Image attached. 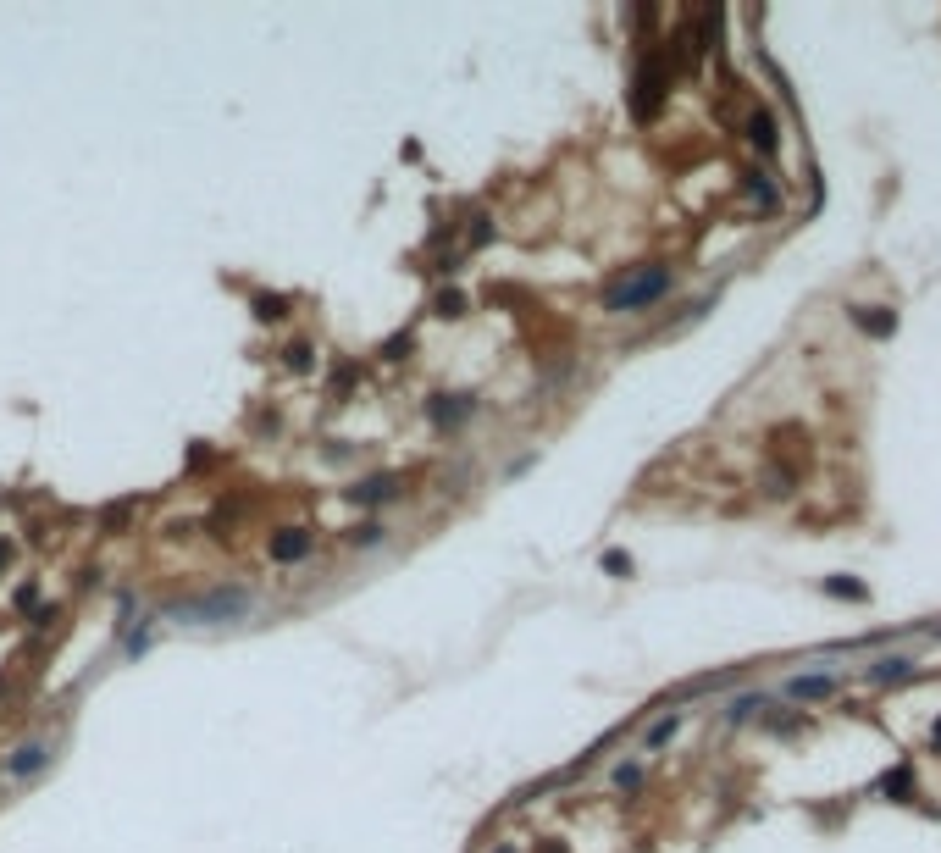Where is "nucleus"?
Segmentation results:
<instances>
[{
  "label": "nucleus",
  "mask_w": 941,
  "mask_h": 853,
  "mask_svg": "<svg viewBox=\"0 0 941 853\" xmlns=\"http://www.w3.org/2000/svg\"><path fill=\"white\" fill-rule=\"evenodd\" d=\"M45 759H50L45 743H28V748H17V754L6 759V770H12V776H34V770H45Z\"/></svg>",
  "instance_id": "7"
},
{
  "label": "nucleus",
  "mask_w": 941,
  "mask_h": 853,
  "mask_svg": "<svg viewBox=\"0 0 941 853\" xmlns=\"http://www.w3.org/2000/svg\"><path fill=\"white\" fill-rule=\"evenodd\" d=\"M499 853H515V848H499Z\"/></svg>",
  "instance_id": "24"
},
{
  "label": "nucleus",
  "mask_w": 941,
  "mask_h": 853,
  "mask_svg": "<svg viewBox=\"0 0 941 853\" xmlns=\"http://www.w3.org/2000/svg\"><path fill=\"white\" fill-rule=\"evenodd\" d=\"M6 565H12V543L0 538V571H6Z\"/></svg>",
  "instance_id": "22"
},
{
  "label": "nucleus",
  "mask_w": 941,
  "mask_h": 853,
  "mask_svg": "<svg viewBox=\"0 0 941 853\" xmlns=\"http://www.w3.org/2000/svg\"><path fill=\"white\" fill-rule=\"evenodd\" d=\"M349 543H360V549H377V543H382V527H377V521H366V527L349 532Z\"/></svg>",
  "instance_id": "13"
},
{
  "label": "nucleus",
  "mask_w": 941,
  "mask_h": 853,
  "mask_svg": "<svg viewBox=\"0 0 941 853\" xmlns=\"http://www.w3.org/2000/svg\"><path fill=\"white\" fill-rule=\"evenodd\" d=\"M255 316H261V322H277V316H288V300L283 294H255Z\"/></svg>",
  "instance_id": "12"
},
{
  "label": "nucleus",
  "mask_w": 941,
  "mask_h": 853,
  "mask_svg": "<svg viewBox=\"0 0 941 853\" xmlns=\"http://www.w3.org/2000/svg\"><path fill=\"white\" fill-rule=\"evenodd\" d=\"M465 416H471V399H465V394H454V405H449V394L432 399V421H438V427H449V421H465Z\"/></svg>",
  "instance_id": "9"
},
{
  "label": "nucleus",
  "mask_w": 941,
  "mask_h": 853,
  "mask_svg": "<svg viewBox=\"0 0 941 853\" xmlns=\"http://www.w3.org/2000/svg\"><path fill=\"white\" fill-rule=\"evenodd\" d=\"M825 588H831L836 599H864V588H858V582H847V577H831Z\"/></svg>",
  "instance_id": "16"
},
{
  "label": "nucleus",
  "mask_w": 941,
  "mask_h": 853,
  "mask_svg": "<svg viewBox=\"0 0 941 853\" xmlns=\"http://www.w3.org/2000/svg\"><path fill=\"white\" fill-rule=\"evenodd\" d=\"M665 289H670V266H643V272L620 277L615 289L604 294V311H615V316H626V311H643V305H654Z\"/></svg>",
  "instance_id": "1"
},
{
  "label": "nucleus",
  "mask_w": 941,
  "mask_h": 853,
  "mask_svg": "<svg viewBox=\"0 0 941 853\" xmlns=\"http://www.w3.org/2000/svg\"><path fill=\"white\" fill-rule=\"evenodd\" d=\"M394 493H399V477H366V482L349 488V499H355V505H382V499H394Z\"/></svg>",
  "instance_id": "6"
},
{
  "label": "nucleus",
  "mask_w": 941,
  "mask_h": 853,
  "mask_svg": "<svg viewBox=\"0 0 941 853\" xmlns=\"http://www.w3.org/2000/svg\"><path fill=\"white\" fill-rule=\"evenodd\" d=\"M753 709H759V698H737V704H731V721H748Z\"/></svg>",
  "instance_id": "20"
},
{
  "label": "nucleus",
  "mask_w": 941,
  "mask_h": 853,
  "mask_svg": "<svg viewBox=\"0 0 941 853\" xmlns=\"http://www.w3.org/2000/svg\"><path fill=\"white\" fill-rule=\"evenodd\" d=\"M748 139H753L759 156H770V150H775V117H770V111H753V117H748Z\"/></svg>",
  "instance_id": "8"
},
{
  "label": "nucleus",
  "mask_w": 941,
  "mask_h": 853,
  "mask_svg": "<svg viewBox=\"0 0 941 853\" xmlns=\"http://www.w3.org/2000/svg\"><path fill=\"white\" fill-rule=\"evenodd\" d=\"M604 571H615V577H632V554L609 549V554H604Z\"/></svg>",
  "instance_id": "15"
},
{
  "label": "nucleus",
  "mask_w": 941,
  "mask_h": 853,
  "mask_svg": "<svg viewBox=\"0 0 941 853\" xmlns=\"http://www.w3.org/2000/svg\"><path fill=\"white\" fill-rule=\"evenodd\" d=\"M659 100H665V67H659V61L648 56L643 67H637V84H632V111L648 122V117L659 111Z\"/></svg>",
  "instance_id": "3"
},
{
  "label": "nucleus",
  "mask_w": 941,
  "mask_h": 853,
  "mask_svg": "<svg viewBox=\"0 0 941 853\" xmlns=\"http://www.w3.org/2000/svg\"><path fill=\"white\" fill-rule=\"evenodd\" d=\"M748 194H753L759 205H775V189H770V178H764V172H753V178H748Z\"/></svg>",
  "instance_id": "14"
},
{
  "label": "nucleus",
  "mask_w": 941,
  "mask_h": 853,
  "mask_svg": "<svg viewBox=\"0 0 941 853\" xmlns=\"http://www.w3.org/2000/svg\"><path fill=\"white\" fill-rule=\"evenodd\" d=\"M615 781H620V787H637V781H643V770H637V765H620Z\"/></svg>",
  "instance_id": "21"
},
{
  "label": "nucleus",
  "mask_w": 941,
  "mask_h": 853,
  "mask_svg": "<svg viewBox=\"0 0 941 853\" xmlns=\"http://www.w3.org/2000/svg\"><path fill=\"white\" fill-rule=\"evenodd\" d=\"M250 610V593L244 588H216V593H205V599H194V604H178V615L183 621H194V626H205V621H239V615Z\"/></svg>",
  "instance_id": "2"
},
{
  "label": "nucleus",
  "mask_w": 941,
  "mask_h": 853,
  "mask_svg": "<svg viewBox=\"0 0 941 853\" xmlns=\"http://www.w3.org/2000/svg\"><path fill=\"white\" fill-rule=\"evenodd\" d=\"M936 743H941V721H936Z\"/></svg>",
  "instance_id": "23"
},
{
  "label": "nucleus",
  "mask_w": 941,
  "mask_h": 853,
  "mask_svg": "<svg viewBox=\"0 0 941 853\" xmlns=\"http://www.w3.org/2000/svg\"><path fill=\"white\" fill-rule=\"evenodd\" d=\"M310 532L305 527H283V532H272V560H283V565H294V560H305L310 554Z\"/></svg>",
  "instance_id": "4"
},
{
  "label": "nucleus",
  "mask_w": 941,
  "mask_h": 853,
  "mask_svg": "<svg viewBox=\"0 0 941 853\" xmlns=\"http://www.w3.org/2000/svg\"><path fill=\"white\" fill-rule=\"evenodd\" d=\"M438 316H465V300H460V294H438Z\"/></svg>",
  "instance_id": "17"
},
{
  "label": "nucleus",
  "mask_w": 941,
  "mask_h": 853,
  "mask_svg": "<svg viewBox=\"0 0 941 853\" xmlns=\"http://www.w3.org/2000/svg\"><path fill=\"white\" fill-rule=\"evenodd\" d=\"M670 732H676V715H665V721H659L654 732H648V748H659V743H665Z\"/></svg>",
  "instance_id": "18"
},
{
  "label": "nucleus",
  "mask_w": 941,
  "mask_h": 853,
  "mask_svg": "<svg viewBox=\"0 0 941 853\" xmlns=\"http://www.w3.org/2000/svg\"><path fill=\"white\" fill-rule=\"evenodd\" d=\"M288 366H294V372H305V366H310V344H294V349H288Z\"/></svg>",
  "instance_id": "19"
},
{
  "label": "nucleus",
  "mask_w": 941,
  "mask_h": 853,
  "mask_svg": "<svg viewBox=\"0 0 941 853\" xmlns=\"http://www.w3.org/2000/svg\"><path fill=\"white\" fill-rule=\"evenodd\" d=\"M908 671H914V660H881L870 665V682H903Z\"/></svg>",
  "instance_id": "11"
},
{
  "label": "nucleus",
  "mask_w": 941,
  "mask_h": 853,
  "mask_svg": "<svg viewBox=\"0 0 941 853\" xmlns=\"http://www.w3.org/2000/svg\"><path fill=\"white\" fill-rule=\"evenodd\" d=\"M853 322L864 327V333H875V338H892V316H886L881 305H875V311H870V305H864V311H853Z\"/></svg>",
  "instance_id": "10"
},
{
  "label": "nucleus",
  "mask_w": 941,
  "mask_h": 853,
  "mask_svg": "<svg viewBox=\"0 0 941 853\" xmlns=\"http://www.w3.org/2000/svg\"><path fill=\"white\" fill-rule=\"evenodd\" d=\"M781 693H787V698H809V704H825V698L836 693V676H787Z\"/></svg>",
  "instance_id": "5"
}]
</instances>
